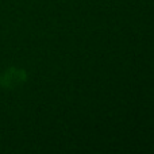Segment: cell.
<instances>
[{"mask_svg": "<svg viewBox=\"0 0 154 154\" xmlns=\"http://www.w3.org/2000/svg\"><path fill=\"white\" fill-rule=\"evenodd\" d=\"M24 80H26V73L23 70L10 69L2 77V84L4 87L12 88V87H16L18 84H20V82H23Z\"/></svg>", "mask_w": 154, "mask_h": 154, "instance_id": "cell-1", "label": "cell"}]
</instances>
